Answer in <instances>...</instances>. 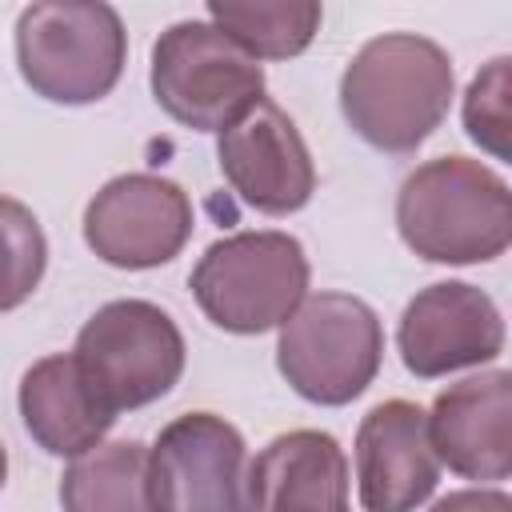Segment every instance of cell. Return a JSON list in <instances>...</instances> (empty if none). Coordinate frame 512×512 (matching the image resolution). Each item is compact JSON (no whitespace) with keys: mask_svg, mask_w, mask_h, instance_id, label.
Masks as SVG:
<instances>
[{"mask_svg":"<svg viewBox=\"0 0 512 512\" xmlns=\"http://www.w3.org/2000/svg\"><path fill=\"white\" fill-rule=\"evenodd\" d=\"M456 72L448 52L416 32L372 36L340 76V112L376 152H416L448 116Z\"/></svg>","mask_w":512,"mask_h":512,"instance_id":"1","label":"cell"},{"mask_svg":"<svg viewBox=\"0 0 512 512\" xmlns=\"http://www.w3.org/2000/svg\"><path fill=\"white\" fill-rule=\"evenodd\" d=\"M396 232L428 264H484L512 244V192L472 156H436L396 192Z\"/></svg>","mask_w":512,"mask_h":512,"instance_id":"2","label":"cell"},{"mask_svg":"<svg viewBox=\"0 0 512 512\" xmlns=\"http://www.w3.org/2000/svg\"><path fill=\"white\" fill-rule=\"evenodd\" d=\"M128 32L112 4L36 0L16 16V64L24 84L52 104H96L124 72Z\"/></svg>","mask_w":512,"mask_h":512,"instance_id":"3","label":"cell"},{"mask_svg":"<svg viewBox=\"0 0 512 512\" xmlns=\"http://www.w3.org/2000/svg\"><path fill=\"white\" fill-rule=\"evenodd\" d=\"M308 256L288 232H232L204 248L188 288L200 312L236 336H260L280 328L308 296Z\"/></svg>","mask_w":512,"mask_h":512,"instance_id":"4","label":"cell"},{"mask_svg":"<svg viewBox=\"0 0 512 512\" xmlns=\"http://www.w3.org/2000/svg\"><path fill=\"white\" fill-rule=\"evenodd\" d=\"M380 316L352 292H312L280 324L276 368L288 388L320 408L352 404L380 372Z\"/></svg>","mask_w":512,"mask_h":512,"instance_id":"5","label":"cell"},{"mask_svg":"<svg viewBox=\"0 0 512 512\" xmlns=\"http://www.w3.org/2000/svg\"><path fill=\"white\" fill-rule=\"evenodd\" d=\"M184 336L152 300H108L76 332L72 360L96 400L120 416L168 396L184 372Z\"/></svg>","mask_w":512,"mask_h":512,"instance_id":"6","label":"cell"},{"mask_svg":"<svg viewBox=\"0 0 512 512\" xmlns=\"http://www.w3.org/2000/svg\"><path fill=\"white\" fill-rule=\"evenodd\" d=\"M156 104L192 132H224L264 96V68L212 20H176L152 44Z\"/></svg>","mask_w":512,"mask_h":512,"instance_id":"7","label":"cell"},{"mask_svg":"<svg viewBox=\"0 0 512 512\" xmlns=\"http://www.w3.org/2000/svg\"><path fill=\"white\" fill-rule=\"evenodd\" d=\"M156 512H260L252 456L236 424L216 412H184L148 448Z\"/></svg>","mask_w":512,"mask_h":512,"instance_id":"8","label":"cell"},{"mask_svg":"<svg viewBox=\"0 0 512 512\" xmlns=\"http://www.w3.org/2000/svg\"><path fill=\"white\" fill-rule=\"evenodd\" d=\"M188 192L156 172L112 176L84 208V244L112 268L144 272L176 260L192 236Z\"/></svg>","mask_w":512,"mask_h":512,"instance_id":"9","label":"cell"},{"mask_svg":"<svg viewBox=\"0 0 512 512\" xmlns=\"http://www.w3.org/2000/svg\"><path fill=\"white\" fill-rule=\"evenodd\" d=\"M216 164L228 188L264 216L300 212L316 192L312 152L296 120L268 96L216 132Z\"/></svg>","mask_w":512,"mask_h":512,"instance_id":"10","label":"cell"},{"mask_svg":"<svg viewBox=\"0 0 512 512\" xmlns=\"http://www.w3.org/2000/svg\"><path fill=\"white\" fill-rule=\"evenodd\" d=\"M396 348L416 380H440L492 364L504 352V316L484 288L440 280L408 300L396 324Z\"/></svg>","mask_w":512,"mask_h":512,"instance_id":"11","label":"cell"},{"mask_svg":"<svg viewBox=\"0 0 512 512\" xmlns=\"http://www.w3.org/2000/svg\"><path fill=\"white\" fill-rule=\"evenodd\" d=\"M352 456L364 512H416L440 484L428 412L412 400L376 404L356 428Z\"/></svg>","mask_w":512,"mask_h":512,"instance_id":"12","label":"cell"},{"mask_svg":"<svg viewBox=\"0 0 512 512\" xmlns=\"http://www.w3.org/2000/svg\"><path fill=\"white\" fill-rule=\"evenodd\" d=\"M428 444L464 480H508L512 472V376L504 368L448 384L428 412Z\"/></svg>","mask_w":512,"mask_h":512,"instance_id":"13","label":"cell"},{"mask_svg":"<svg viewBox=\"0 0 512 512\" xmlns=\"http://www.w3.org/2000/svg\"><path fill=\"white\" fill-rule=\"evenodd\" d=\"M260 512H348V456L332 432L292 428L272 436L252 460Z\"/></svg>","mask_w":512,"mask_h":512,"instance_id":"14","label":"cell"},{"mask_svg":"<svg viewBox=\"0 0 512 512\" xmlns=\"http://www.w3.org/2000/svg\"><path fill=\"white\" fill-rule=\"evenodd\" d=\"M16 404H20V420L28 436L48 456L76 460L88 448H96L116 424V416L96 400V392L80 376L72 352L36 360L20 380Z\"/></svg>","mask_w":512,"mask_h":512,"instance_id":"15","label":"cell"},{"mask_svg":"<svg viewBox=\"0 0 512 512\" xmlns=\"http://www.w3.org/2000/svg\"><path fill=\"white\" fill-rule=\"evenodd\" d=\"M64 512H156L148 448L140 440H100L60 476Z\"/></svg>","mask_w":512,"mask_h":512,"instance_id":"16","label":"cell"},{"mask_svg":"<svg viewBox=\"0 0 512 512\" xmlns=\"http://www.w3.org/2000/svg\"><path fill=\"white\" fill-rule=\"evenodd\" d=\"M208 20L252 60L300 56L324 20L316 0H208Z\"/></svg>","mask_w":512,"mask_h":512,"instance_id":"17","label":"cell"},{"mask_svg":"<svg viewBox=\"0 0 512 512\" xmlns=\"http://www.w3.org/2000/svg\"><path fill=\"white\" fill-rule=\"evenodd\" d=\"M48 236L28 204L0 196V312L20 308L44 280Z\"/></svg>","mask_w":512,"mask_h":512,"instance_id":"18","label":"cell"},{"mask_svg":"<svg viewBox=\"0 0 512 512\" xmlns=\"http://www.w3.org/2000/svg\"><path fill=\"white\" fill-rule=\"evenodd\" d=\"M508 72H512V60L496 56L472 76V84L464 92V132L492 160H508V132H512V120H508Z\"/></svg>","mask_w":512,"mask_h":512,"instance_id":"19","label":"cell"},{"mask_svg":"<svg viewBox=\"0 0 512 512\" xmlns=\"http://www.w3.org/2000/svg\"><path fill=\"white\" fill-rule=\"evenodd\" d=\"M428 512H512V500L504 488H460L440 496Z\"/></svg>","mask_w":512,"mask_h":512,"instance_id":"20","label":"cell"},{"mask_svg":"<svg viewBox=\"0 0 512 512\" xmlns=\"http://www.w3.org/2000/svg\"><path fill=\"white\" fill-rule=\"evenodd\" d=\"M4 480H8V452H4V444H0V488H4Z\"/></svg>","mask_w":512,"mask_h":512,"instance_id":"21","label":"cell"}]
</instances>
